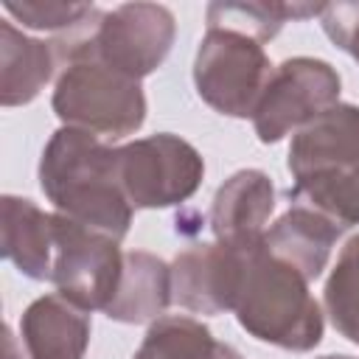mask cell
Returning a JSON list of instances; mask_svg holds the SVG:
<instances>
[{
	"label": "cell",
	"mask_w": 359,
	"mask_h": 359,
	"mask_svg": "<svg viewBox=\"0 0 359 359\" xmlns=\"http://www.w3.org/2000/svg\"><path fill=\"white\" fill-rule=\"evenodd\" d=\"M39 185L56 213L118 241L129 233L132 205L121 188L118 149L95 135L73 126L53 132L39 160Z\"/></svg>",
	"instance_id": "cell-1"
},
{
	"label": "cell",
	"mask_w": 359,
	"mask_h": 359,
	"mask_svg": "<svg viewBox=\"0 0 359 359\" xmlns=\"http://www.w3.org/2000/svg\"><path fill=\"white\" fill-rule=\"evenodd\" d=\"M233 311L247 334L286 351H311L323 339V311L309 292V280L272 255L264 241L244 250Z\"/></svg>",
	"instance_id": "cell-2"
},
{
	"label": "cell",
	"mask_w": 359,
	"mask_h": 359,
	"mask_svg": "<svg viewBox=\"0 0 359 359\" xmlns=\"http://www.w3.org/2000/svg\"><path fill=\"white\" fill-rule=\"evenodd\" d=\"M174 42V17L157 3H123L101 14L87 31H76L73 39L59 42V59L79 56L98 59L101 65L143 79L163 65Z\"/></svg>",
	"instance_id": "cell-3"
},
{
	"label": "cell",
	"mask_w": 359,
	"mask_h": 359,
	"mask_svg": "<svg viewBox=\"0 0 359 359\" xmlns=\"http://www.w3.org/2000/svg\"><path fill=\"white\" fill-rule=\"evenodd\" d=\"M53 112L65 126L118 140L140 129L146 98L137 79H129L98 59L79 56L67 62L56 81Z\"/></svg>",
	"instance_id": "cell-4"
},
{
	"label": "cell",
	"mask_w": 359,
	"mask_h": 359,
	"mask_svg": "<svg viewBox=\"0 0 359 359\" xmlns=\"http://www.w3.org/2000/svg\"><path fill=\"white\" fill-rule=\"evenodd\" d=\"M272 65L252 36L227 28H208L194 62L199 98L222 115L252 118Z\"/></svg>",
	"instance_id": "cell-5"
},
{
	"label": "cell",
	"mask_w": 359,
	"mask_h": 359,
	"mask_svg": "<svg viewBox=\"0 0 359 359\" xmlns=\"http://www.w3.org/2000/svg\"><path fill=\"white\" fill-rule=\"evenodd\" d=\"M53 216L56 247L50 280L59 289L56 294L84 311H107V306L118 294L123 275V252L118 247V238L84 227L62 213Z\"/></svg>",
	"instance_id": "cell-6"
},
{
	"label": "cell",
	"mask_w": 359,
	"mask_h": 359,
	"mask_svg": "<svg viewBox=\"0 0 359 359\" xmlns=\"http://www.w3.org/2000/svg\"><path fill=\"white\" fill-rule=\"evenodd\" d=\"M118 174L132 208H168L199 188L205 163L191 143L163 132L118 149Z\"/></svg>",
	"instance_id": "cell-7"
},
{
	"label": "cell",
	"mask_w": 359,
	"mask_h": 359,
	"mask_svg": "<svg viewBox=\"0 0 359 359\" xmlns=\"http://www.w3.org/2000/svg\"><path fill=\"white\" fill-rule=\"evenodd\" d=\"M339 98V73L323 59H286L272 67L264 93L252 109V126L261 143H278L303 129Z\"/></svg>",
	"instance_id": "cell-8"
},
{
	"label": "cell",
	"mask_w": 359,
	"mask_h": 359,
	"mask_svg": "<svg viewBox=\"0 0 359 359\" xmlns=\"http://www.w3.org/2000/svg\"><path fill=\"white\" fill-rule=\"evenodd\" d=\"M244 250L224 244H196L182 250L171 266V294L194 314L233 311L241 283Z\"/></svg>",
	"instance_id": "cell-9"
},
{
	"label": "cell",
	"mask_w": 359,
	"mask_h": 359,
	"mask_svg": "<svg viewBox=\"0 0 359 359\" xmlns=\"http://www.w3.org/2000/svg\"><path fill=\"white\" fill-rule=\"evenodd\" d=\"M294 182L342 174L359 165V107L334 104L297 129L286 160Z\"/></svg>",
	"instance_id": "cell-10"
},
{
	"label": "cell",
	"mask_w": 359,
	"mask_h": 359,
	"mask_svg": "<svg viewBox=\"0 0 359 359\" xmlns=\"http://www.w3.org/2000/svg\"><path fill=\"white\" fill-rule=\"evenodd\" d=\"M275 210V188L264 171H236L213 196L210 230L219 244L250 250L264 241V227Z\"/></svg>",
	"instance_id": "cell-11"
},
{
	"label": "cell",
	"mask_w": 359,
	"mask_h": 359,
	"mask_svg": "<svg viewBox=\"0 0 359 359\" xmlns=\"http://www.w3.org/2000/svg\"><path fill=\"white\" fill-rule=\"evenodd\" d=\"M90 328V311L73 306L62 294L34 300L20 320V334L31 359H81Z\"/></svg>",
	"instance_id": "cell-12"
},
{
	"label": "cell",
	"mask_w": 359,
	"mask_h": 359,
	"mask_svg": "<svg viewBox=\"0 0 359 359\" xmlns=\"http://www.w3.org/2000/svg\"><path fill=\"white\" fill-rule=\"evenodd\" d=\"M339 230L342 227H337L323 213L303 205H292V210L283 213L264 233V247L280 261L292 264L306 280H314L325 269Z\"/></svg>",
	"instance_id": "cell-13"
},
{
	"label": "cell",
	"mask_w": 359,
	"mask_h": 359,
	"mask_svg": "<svg viewBox=\"0 0 359 359\" xmlns=\"http://www.w3.org/2000/svg\"><path fill=\"white\" fill-rule=\"evenodd\" d=\"M53 219V213L39 210L31 199H3V255L34 280H50L56 247Z\"/></svg>",
	"instance_id": "cell-14"
},
{
	"label": "cell",
	"mask_w": 359,
	"mask_h": 359,
	"mask_svg": "<svg viewBox=\"0 0 359 359\" xmlns=\"http://www.w3.org/2000/svg\"><path fill=\"white\" fill-rule=\"evenodd\" d=\"M59 50L53 42L31 39L11 22H0V101L3 107H20L39 95L53 76Z\"/></svg>",
	"instance_id": "cell-15"
},
{
	"label": "cell",
	"mask_w": 359,
	"mask_h": 359,
	"mask_svg": "<svg viewBox=\"0 0 359 359\" xmlns=\"http://www.w3.org/2000/svg\"><path fill=\"white\" fill-rule=\"evenodd\" d=\"M171 297V266L149 252H126L121 286L107 306V317L118 323L160 320Z\"/></svg>",
	"instance_id": "cell-16"
},
{
	"label": "cell",
	"mask_w": 359,
	"mask_h": 359,
	"mask_svg": "<svg viewBox=\"0 0 359 359\" xmlns=\"http://www.w3.org/2000/svg\"><path fill=\"white\" fill-rule=\"evenodd\" d=\"M132 359H241V356L230 345L216 342L213 334L194 317H160L149 325Z\"/></svg>",
	"instance_id": "cell-17"
},
{
	"label": "cell",
	"mask_w": 359,
	"mask_h": 359,
	"mask_svg": "<svg viewBox=\"0 0 359 359\" xmlns=\"http://www.w3.org/2000/svg\"><path fill=\"white\" fill-rule=\"evenodd\" d=\"M325 3H266V0H247V3H210L208 6V28H227L255 42L272 39L286 20H306L320 17Z\"/></svg>",
	"instance_id": "cell-18"
},
{
	"label": "cell",
	"mask_w": 359,
	"mask_h": 359,
	"mask_svg": "<svg viewBox=\"0 0 359 359\" xmlns=\"http://www.w3.org/2000/svg\"><path fill=\"white\" fill-rule=\"evenodd\" d=\"M289 199L323 213L337 227H353L359 224V165L342 174L294 182L289 188Z\"/></svg>",
	"instance_id": "cell-19"
},
{
	"label": "cell",
	"mask_w": 359,
	"mask_h": 359,
	"mask_svg": "<svg viewBox=\"0 0 359 359\" xmlns=\"http://www.w3.org/2000/svg\"><path fill=\"white\" fill-rule=\"evenodd\" d=\"M323 300L334 328L359 345V236L342 247L337 266L325 280Z\"/></svg>",
	"instance_id": "cell-20"
},
{
	"label": "cell",
	"mask_w": 359,
	"mask_h": 359,
	"mask_svg": "<svg viewBox=\"0 0 359 359\" xmlns=\"http://www.w3.org/2000/svg\"><path fill=\"white\" fill-rule=\"evenodd\" d=\"M6 14L20 20L25 28L59 31V28H84L101 11L90 3H59V0H6Z\"/></svg>",
	"instance_id": "cell-21"
},
{
	"label": "cell",
	"mask_w": 359,
	"mask_h": 359,
	"mask_svg": "<svg viewBox=\"0 0 359 359\" xmlns=\"http://www.w3.org/2000/svg\"><path fill=\"white\" fill-rule=\"evenodd\" d=\"M320 22L328 39L359 62V0L325 3Z\"/></svg>",
	"instance_id": "cell-22"
},
{
	"label": "cell",
	"mask_w": 359,
	"mask_h": 359,
	"mask_svg": "<svg viewBox=\"0 0 359 359\" xmlns=\"http://www.w3.org/2000/svg\"><path fill=\"white\" fill-rule=\"evenodd\" d=\"M6 359H22V356L14 353V337H11V331H6Z\"/></svg>",
	"instance_id": "cell-23"
},
{
	"label": "cell",
	"mask_w": 359,
	"mask_h": 359,
	"mask_svg": "<svg viewBox=\"0 0 359 359\" xmlns=\"http://www.w3.org/2000/svg\"><path fill=\"white\" fill-rule=\"evenodd\" d=\"M320 359H356V356H334L331 353V356H320Z\"/></svg>",
	"instance_id": "cell-24"
}]
</instances>
